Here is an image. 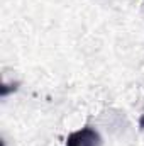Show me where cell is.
<instances>
[{"label": "cell", "mask_w": 144, "mask_h": 146, "mask_svg": "<svg viewBox=\"0 0 144 146\" xmlns=\"http://www.w3.org/2000/svg\"><path fill=\"white\" fill-rule=\"evenodd\" d=\"M66 146H102V138L97 129L85 126L68 136Z\"/></svg>", "instance_id": "obj_1"}, {"label": "cell", "mask_w": 144, "mask_h": 146, "mask_svg": "<svg viewBox=\"0 0 144 146\" xmlns=\"http://www.w3.org/2000/svg\"><path fill=\"white\" fill-rule=\"evenodd\" d=\"M139 127H141V129H144V115L139 119Z\"/></svg>", "instance_id": "obj_2"}]
</instances>
